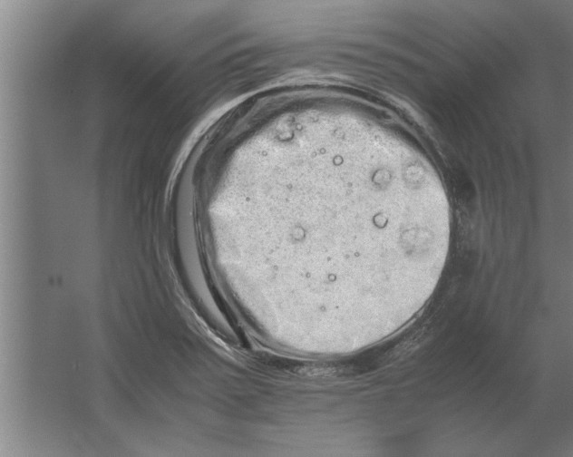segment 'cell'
<instances>
[{
    "mask_svg": "<svg viewBox=\"0 0 573 457\" xmlns=\"http://www.w3.org/2000/svg\"><path fill=\"white\" fill-rule=\"evenodd\" d=\"M316 216H274L256 221L254 236L270 239H285L290 245L317 243L319 248L356 251L373 237H395L414 240L426 236L429 228L420 226L422 221H393L383 211L368 212L354 207L352 201L326 202Z\"/></svg>",
    "mask_w": 573,
    "mask_h": 457,
    "instance_id": "obj_1",
    "label": "cell"
}]
</instances>
